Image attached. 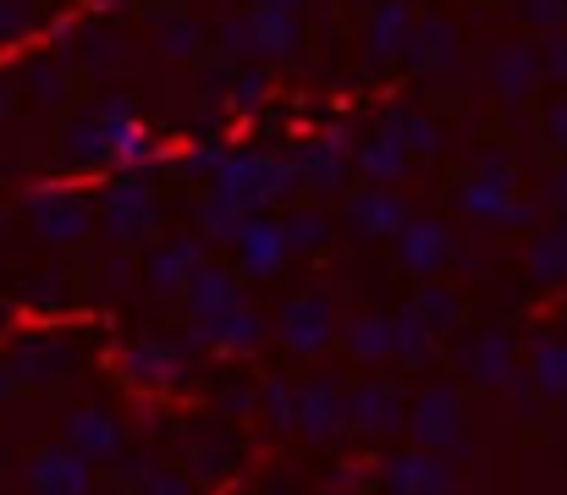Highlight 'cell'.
I'll return each instance as SVG.
<instances>
[{
    "label": "cell",
    "instance_id": "obj_25",
    "mask_svg": "<svg viewBox=\"0 0 567 495\" xmlns=\"http://www.w3.org/2000/svg\"><path fill=\"white\" fill-rule=\"evenodd\" d=\"M183 303H188L193 320H204V314H215V309H231V303H243V281L226 270V265H198L188 276V287H183Z\"/></svg>",
    "mask_w": 567,
    "mask_h": 495
},
{
    "label": "cell",
    "instance_id": "obj_33",
    "mask_svg": "<svg viewBox=\"0 0 567 495\" xmlns=\"http://www.w3.org/2000/svg\"><path fill=\"white\" fill-rule=\"evenodd\" d=\"M413 309L430 320V330H435V336H452V330L463 326V298H457L452 287H441L435 276H430V281L413 292Z\"/></svg>",
    "mask_w": 567,
    "mask_h": 495
},
{
    "label": "cell",
    "instance_id": "obj_6",
    "mask_svg": "<svg viewBox=\"0 0 567 495\" xmlns=\"http://www.w3.org/2000/svg\"><path fill=\"white\" fill-rule=\"evenodd\" d=\"M298 187L303 193H315V198H337V193H348V182H353V138H348V127H331V133H320L315 144H303L298 155Z\"/></svg>",
    "mask_w": 567,
    "mask_h": 495
},
{
    "label": "cell",
    "instance_id": "obj_26",
    "mask_svg": "<svg viewBox=\"0 0 567 495\" xmlns=\"http://www.w3.org/2000/svg\"><path fill=\"white\" fill-rule=\"evenodd\" d=\"M391 326H396V363H402V374H419V369H430L441 358V336L430 330V320L413 303H402L391 314Z\"/></svg>",
    "mask_w": 567,
    "mask_h": 495
},
{
    "label": "cell",
    "instance_id": "obj_39",
    "mask_svg": "<svg viewBox=\"0 0 567 495\" xmlns=\"http://www.w3.org/2000/svg\"><path fill=\"white\" fill-rule=\"evenodd\" d=\"M155 44H161V55H166V61H193V55H198V44H204V33H198V22H193V17H166V22H161V33H155Z\"/></svg>",
    "mask_w": 567,
    "mask_h": 495
},
{
    "label": "cell",
    "instance_id": "obj_15",
    "mask_svg": "<svg viewBox=\"0 0 567 495\" xmlns=\"http://www.w3.org/2000/svg\"><path fill=\"white\" fill-rule=\"evenodd\" d=\"M402 66H413V72H424V78H446V72H457V28L446 22V17H419L413 22V33H408V44H402Z\"/></svg>",
    "mask_w": 567,
    "mask_h": 495
},
{
    "label": "cell",
    "instance_id": "obj_7",
    "mask_svg": "<svg viewBox=\"0 0 567 495\" xmlns=\"http://www.w3.org/2000/svg\"><path fill=\"white\" fill-rule=\"evenodd\" d=\"M188 352H193V341L177 347V341H161V336H138V341L122 347V374L133 385H144V391H177V385H188V374H193Z\"/></svg>",
    "mask_w": 567,
    "mask_h": 495
},
{
    "label": "cell",
    "instance_id": "obj_40",
    "mask_svg": "<svg viewBox=\"0 0 567 495\" xmlns=\"http://www.w3.org/2000/svg\"><path fill=\"white\" fill-rule=\"evenodd\" d=\"M72 303V281L61 276V270H39L33 281H28V309L33 314H61Z\"/></svg>",
    "mask_w": 567,
    "mask_h": 495
},
{
    "label": "cell",
    "instance_id": "obj_14",
    "mask_svg": "<svg viewBox=\"0 0 567 495\" xmlns=\"http://www.w3.org/2000/svg\"><path fill=\"white\" fill-rule=\"evenodd\" d=\"M22 479H28V491H39V495H83L94 485V463L78 446L61 441V446L33 452L28 468H22Z\"/></svg>",
    "mask_w": 567,
    "mask_h": 495
},
{
    "label": "cell",
    "instance_id": "obj_42",
    "mask_svg": "<svg viewBox=\"0 0 567 495\" xmlns=\"http://www.w3.org/2000/svg\"><path fill=\"white\" fill-rule=\"evenodd\" d=\"M518 17H524L529 28L557 33V28H567V0H518Z\"/></svg>",
    "mask_w": 567,
    "mask_h": 495
},
{
    "label": "cell",
    "instance_id": "obj_37",
    "mask_svg": "<svg viewBox=\"0 0 567 495\" xmlns=\"http://www.w3.org/2000/svg\"><path fill=\"white\" fill-rule=\"evenodd\" d=\"M259 419H265L276 435L298 430V385H287V380H265V385H259Z\"/></svg>",
    "mask_w": 567,
    "mask_h": 495
},
{
    "label": "cell",
    "instance_id": "obj_21",
    "mask_svg": "<svg viewBox=\"0 0 567 495\" xmlns=\"http://www.w3.org/2000/svg\"><path fill=\"white\" fill-rule=\"evenodd\" d=\"M11 363H17V374H22V385H61L72 369H78V352H72V341L66 336H28L17 352H11Z\"/></svg>",
    "mask_w": 567,
    "mask_h": 495
},
{
    "label": "cell",
    "instance_id": "obj_34",
    "mask_svg": "<svg viewBox=\"0 0 567 495\" xmlns=\"http://www.w3.org/2000/svg\"><path fill=\"white\" fill-rule=\"evenodd\" d=\"M127 55H133L127 33H116V28H94V33H83V66H89L94 78L122 72V66H127Z\"/></svg>",
    "mask_w": 567,
    "mask_h": 495
},
{
    "label": "cell",
    "instance_id": "obj_1",
    "mask_svg": "<svg viewBox=\"0 0 567 495\" xmlns=\"http://www.w3.org/2000/svg\"><path fill=\"white\" fill-rule=\"evenodd\" d=\"M209 187H215L220 198L243 204L248 215H259V209H270V204H281V198H292V193H298V165L276 161V155L237 149V155H226V161H220V171L209 176Z\"/></svg>",
    "mask_w": 567,
    "mask_h": 495
},
{
    "label": "cell",
    "instance_id": "obj_31",
    "mask_svg": "<svg viewBox=\"0 0 567 495\" xmlns=\"http://www.w3.org/2000/svg\"><path fill=\"white\" fill-rule=\"evenodd\" d=\"M385 133H396L413 161H430V155H441V144H446L441 127H435L424 111H413V105H391V111H385Z\"/></svg>",
    "mask_w": 567,
    "mask_h": 495
},
{
    "label": "cell",
    "instance_id": "obj_13",
    "mask_svg": "<svg viewBox=\"0 0 567 495\" xmlns=\"http://www.w3.org/2000/svg\"><path fill=\"white\" fill-rule=\"evenodd\" d=\"M457 369L474 380V385H491V391H507L518 380V347L507 330H480L457 347Z\"/></svg>",
    "mask_w": 567,
    "mask_h": 495
},
{
    "label": "cell",
    "instance_id": "obj_20",
    "mask_svg": "<svg viewBox=\"0 0 567 495\" xmlns=\"http://www.w3.org/2000/svg\"><path fill=\"white\" fill-rule=\"evenodd\" d=\"M204 265V237L188 231V237H172L166 248H155L150 259H144V281H150V292H161V298H183V287H188V276Z\"/></svg>",
    "mask_w": 567,
    "mask_h": 495
},
{
    "label": "cell",
    "instance_id": "obj_50",
    "mask_svg": "<svg viewBox=\"0 0 567 495\" xmlns=\"http://www.w3.org/2000/svg\"><path fill=\"white\" fill-rule=\"evenodd\" d=\"M254 408H259V396H254L248 385H231V391H226V413H231V419H248Z\"/></svg>",
    "mask_w": 567,
    "mask_h": 495
},
{
    "label": "cell",
    "instance_id": "obj_2",
    "mask_svg": "<svg viewBox=\"0 0 567 495\" xmlns=\"http://www.w3.org/2000/svg\"><path fill=\"white\" fill-rule=\"evenodd\" d=\"M161 226V198L144 176H116L105 193H100V231L116 243V248H138L150 243V231Z\"/></svg>",
    "mask_w": 567,
    "mask_h": 495
},
{
    "label": "cell",
    "instance_id": "obj_18",
    "mask_svg": "<svg viewBox=\"0 0 567 495\" xmlns=\"http://www.w3.org/2000/svg\"><path fill=\"white\" fill-rule=\"evenodd\" d=\"M61 161L72 171H100V165H116V144H111V122L89 105L83 116H66L61 138H55Z\"/></svg>",
    "mask_w": 567,
    "mask_h": 495
},
{
    "label": "cell",
    "instance_id": "obj_5",
    "mask_svg": "<svg viewBox=\"0 0 567 495\" xmlns=\"http://www.w3.org/2000/svg\"><path fill=\"white\" fill-rule=\"evenodd\" d=\"M452 254H457V243H452L446 220H435V215H408L402 231L391 237V259H396V270L413 276V281L441 276V270L452 265Z\"/></svg>",
    "mask_w": 567,
    "mask_h": 495
},
{
    "label": "cell",
    "instance_id": "obj_52",
    "mask_svg": "<svg viewBox=\"0 0 567 495\" xmlns=\"http://www.w3.org/2000/svg\"><path fill=\"white\" fill-rule=\"evenodd\" d=\"M551 204H563V209H567V165L551 176Z\"/></svg>",
    "mask_w": 567,
    "mask_h": 495
},
{
    "label": "cell",
    "instance_id": "obj_11",
    "mask_svg": "<svg viewBox=\"0 0 567 495\" xmlns=\"http://www.w3.org/2000/svg\"><path fill=\"white\" fill-rule=\"evenodd\" d=\"M408 215H413V209L391 193V182H370V187L348 193V204H342L348 231H353V237H364V243H391V237L402 231V220H408Z\"/></svg>",
    "mask_w": 567,
    "mask_h": 495
},
{
    "label": "cell",
    "instance_id": "obj_27",
    "mask_svg": "<svg viewBox=\"0 0 567 495\" xmlns=\"http://www.w3.org/2000/svg\"><path fill=\"white\" fill-rule=\"evenodd\" d=\"M342 347L353 352V363H385V358H396V326H391V314L364 309V314L342 320Z\"/></svg>",
    "mask_w": 567,
    "mask_h": 495
},
{
    "label": "cell",
    "instance_id": "obj_10",
    "mask_svg": "<svg viewBox=\"0 0 567 495\" xmlns=\"http://www.w3.org/2000/svg\"><path fill=\"white\" fill-rule=\"evenodd\" d=\"M380 485L396 495H446L457 491V463L446 457V452H435V446H408V452H396V457H385V474H380Z\"/></svg>",
    "mask_w": 567,
    "mask_h": 495
},
{
    "label": "cell",
    "instance_id": "obj_16",
    "mask_svg": "<svg viewBox=\"0 0 567 495\" xmlns=\"http://www.w3.org/2000/svg\"><path fill=\"white\" fill-rule=\"evenodd\" d=\"M298 430H303L315 446H326V441H337V435L348 430V391H342L331 374L298 385Z\"/></svg>",
    "mask_w": 567,
    "mask_h": 495
},
{
    "label": "cell",
    "instance_id": "obj_49",
    "mask_svg": "<svg viewBox=\"0 0 567 495\" xmlns=\"http://www.w3.org/2000/svg\"><path fill=\"white\" fill-rule=\"evenodd\" d=\"M546 138H551V144L567 155V100H557V105L546 111Z\"/></svg>",
    "mask_w": 567,
    "mask_h": 495
},
{
    "label": "cell",
    "instance_id": "obj_38",
    "mask_svg": "<svg viewBox=\"0 0 567 495\" xmlns=\"http://www.w3.org/2000/svg\"><path fill=\"white\" fill-rule=\"evenodd\" d=\"M215 50H220L231 66L259 61V55H254V22H248V11H231V17L215 22Z\"/></svg>",
    "mask_w": 567,
    "mask_h": 495
},
{
    "label": "cell",
    "instance_id": "obj_9",
    "mask_svg": "<svg viewBox=\"0 0 567 495\" xmlns=\"http://www.w3.org/2000/svg\"><path fill=\"white\" fill-rule=\"evenodd\" d=\"M276 336H281V347H287V352L315 358V352H326V347L342 336V326H337V309H331V298H326V292H303V298L281 303Z\"/></svg>",
    "mask_w": 567,
    "mask_h": 495
},
{
    "label": "cell",
    "instance_id": "obj_24",
    "mask_svg": "<svg viewBox=\"0 0 567 495\" xmlns=\"http://www.w3.org/2000/svg\"><path fill=\"white\" fill-rule=\"evenodd\" d=\"M248 22H254V55L259 61H287L303 44L298 6H248Z\"/></svg>",
    "mask_w": 567,
    "mask_h": 495
},
{
    "label": "cell",
    "instance_id": "obj_22",
    "mask_svg": "<svg viewBox=\"0 0 567 495\" xmlns=\"http://www.w3.org/2000/svg\"><path fill=\"white\" fill-rule=\"evenodd\" d=\"M66 446H78L94 468L122 457V424L111 408H72L66 413Z\"/></svg>",
    "mask_w": 567,
    "mask_h": 495
},
{
    "label": "cell",
    "instance_id": "obj_54",
    "mask_svg": "<svg viewBox=\"0 0 567 495\" xmlns=\"http://www.w3.org/2000/svg\"><path fill=\"white\" fill-rule=\"evenodd\" d=\"M248 6H303V0H248Z\"/></svg>",
    "mask_w": 567,
    "mask_h": 495
},
{
    "label": "cell",
    "instance_id": "obj_43",
    "mask_svg": "<svg viewBox=\"0 0 567 495\" xmlns=\"http://www.w3.org/2000/svg\"><path fill=\"white\" fill-rule=\"evenodd\" d=\"M28 28H33L28 0H0V50H6V44H22Z\"/></svg>",
    "mask_w": 567,
    "mask_h": 495
},
{
    "label": "cell",
    "instance_id": "obj_23",
    "mask_svg": "<svg viewBox=\"0 0 567 495\" xmlns=\"http://www.w3.org/2000/svg\"><path fill=\"white\" fill-rule=\"evenodd\" d=\"M413 22H419L413 0H375V11H370V28H364L370 66H391V61H402V44H408Z\"/></svg>",
    "mask_w": 567,
    "mask_h": 495
},
{
    "label": "cell",
    "instance_id": "obj_12",
    "mask_svg": "<svg viewBox=\"0 0 567 495\" xmlns=\"http://www.w3.org/2000/svg\"><path fill=\"white\" fill-rule=\"evenodd\" d=\"M231 248H237V270H243L248 281H276V276H281V265L292 259L281 220H270L265 209L243 220V231H237V243H231Z\"/></svg>",
    "mask_w": 567,
    "mask_h": 495
},
{
    "label": "cell",
    "instance_id": "obj_45",
    "mask_svg": "<svg viewBox=\"0 0 567 495\" xmlns=\"http://www.w3.org/2000/svg\"><path fill=\"white\" fill-rule=\"evenodd\" d=\"M220 161H226V149H220V144H193L188 155H183V176H193V182H209V176L220 171Z\"/></svg>",
    "mask_w": 567,
    "mask_h": 495
},
{
    "label": "cell",
    "instance_id": "obj_30",
    "mask_svg": "<svg viewBox=\"0 0 567 495\" xmlns=\"http://www.w3.org/2000/svg\"><path fill=\"white\" fill-rule=\"evenodd\" d=\"M457 209L463 215H474V220H502L507 215V204H513V182H496V176H480V171H468L463 182H457Z\"/></svg>",
    "mask_w": 567,
    "mask_h": 495
},
{
    "label": "cell",
    "instance_id": "obj_35",
    "mask_svg": "<svg viewBox=\"0 0 567 495\" xmlns=\"http://www.w3.org/2000/svg\"><path fill=\"white\" fill-rule=\"evenodd\" d=\"M22 89H28V100H33L39 111H55V105H66V72H61V61H50V55H33V61L22 66Z\"/></svg>",
    "mask_w": 567,
    "mask_h": 495
},
{
    "label": "cell",
    "instance_id": "obj_19",
    "mask_svg": "<svg viewBox=\"0 0 567 495\" xmlns=\"http://www.w3.org/2000/svg\"><path fill=\"white\" fill-rule=\"evenodd\" d=\"M485 72H491L496 100L524 105V100L535 94V78H540V50L524 44V39H507V44H496V50L485 55Z\"/></svg>",
    "mask_w": 567,
    "mask_h": 495
},
{
    "label": "cell",
    "instance_id": "obj_29",
    "mask_svg": "<svg viewBox=\"0 0 567 495\" xmlns=\"http://www.w3.org/2000/svg\"><path fill=\"white\" fill-rule=\"evenodd\" d=\"M243 220H248V209H243V204H231V198H220L215 187L193 204V231H198L204 243H215V248H231V243H237V231H243Z\"/></svg>",
    "mask_w": 567,
    "mask_h": 495
},
{
    "label": "cell",
    "instance_id": "obj_41",
    "mask_svg": "<svg viewBox=\"0 0 567 495\" xmlns=\"http://www.w3.org/2000/svg\"><path fill=\"white\" fill-rule=\"evenodd\" d=\"M265 89H270V72H259V66L243 61L237 78H231V100H226V105H231V111H254V105L265 100Z\"/></svg>",
    "mask_w": 567,
    "mask_h": 495
},
{
    "label": "cell",
    "instance_id": "obj_53",
    "mask_svg": "<svg viewBox=\"0 0 567 495\" xmlns=\"http://www.w3.org/2000/svg\"><path fill=\"white\" fill-rule=\"evenodd\" d=\"M6 116H11V89L0 83V122H6Z\"/></svg>",
    "mask_w": 567,
    "mask_h": 495
},
{
    "label": "cell",
    "instance_id": "obj_8",
    "mask_svg": "<svg viewBox=\"0 0 567 495\" xmlns=\"http://www.w3.org/2000/svg\"><path fill=\"white\" fill-rule=\"evenodd\" d=\"M348 430L370 435V441H385L396 430H408V391L391 380V374H375V380H359L348 391Z\"/></svg>",
    "mask_w": 567,
    "mask_h": 495
},
{
    "label": "cell",
    "instance_id": "obj_44",
    "mask_svg": "<svg viewBox=\"0 0 567 495\" xmlns=\"http://www.w3.org/2000/svg\"><path fill=\"white\" fill-rule=\"evenodd\" d=\"M231 446L226 441H209V446H198L193 452V468H198V479H220V474H231Z\"/></svg>",
    "mask_w": 567,
    "mask_h": 495
},
{
    "label": "cell",
    "instance_id": "obj_55",
    "mask_svg": "<svg viewBox=\"0 0 567 495\" xmlns=\"http://www.w3.org/2000/svg\"><path fill=\"white\" fill-rule=\"evenodd\" d=\"M0 226H6V215H0Z\"/></svg>",
    "mask_w": 567,
    "mask_h": 495
},
{
    "label": "cell",
    "instance_id": "obj_47",
    "mask_svg": "<svg viewBox=\"0 0 567 495\" xmlns=\"http://www.w3.org/2000/svg\"><path fill=\"white\" fill-rule=\"evenodd\" d=\"M138 491H155V495H188V491H193V479H188V474H172V468H161V463H155V468L144 474V485H138Z\"/></svg>",
    "mask_w": 567,
    "mask_h": 495
},
{
    "label": "cell",
    "instance_id": "obj_36",
    "mask_svg": "<svg viewBox=\"0 0 567 495\" xmlns=\"http://www.w3.org/2000/svg\"><path fill=\"white\" fill-rule=\"evenodd\" d=\"M281 231H287V248L292 254H320L331 243V215L326 209H292L281 220Z\"/></svg>",
    "mask_w": 567,
    "mask_h": 495
},
{
    "label": "cell",
    "instance_id": "obj_17",
    "mask_svg": "<svg viewBox=\"0 0 567 495\" xmlns=\"http://www.w3.org/2000/svg\"><path fill=\"white\" fill-rule=\"evenodd\" d=\"M188 341L193 347H215V352H259L265 320H259L248 303H231V309H215V314L193 320Z\"/></svg>",
    "mask_w": 567,
    "mask_h": 495
},
{
    "label": "cell",
    "instance_id": "obj_28",
    "mask_svg": "<svg viewBox=\"0 0 567 495\" xmlns=\"http://www.w3.org/2000/svg\"><path fill=\"white\" fill-rule=\"evenodd\" d=\"M408 149H402V138L396 133H370L364 144H353V165H359V176L364 182H402V171H408Z\"/></svg>",
    "mask_w": 567,
    "mask_h": 495
},
{
    "label": "cell",
    "instance_id": "obj_48",
    "mask_svg": "<svg viewBox=\"0 0 567 495\" xmlns=\"http://www.w3.org/2000/svg\"><path fill=\"white\" fill-rule=\"evenodd\" d=\"M133 270H138V265L127 259V248H116V254L105 259V270H100V281H105V292H122V287L133 281Z\"/></svg>",
    "mask_w": 567,
    "mask_h": 495
},
{
    "label": "cell",
    "instance_id": "obj_4",
    "mask_svg": "<svg viewBox=\"0 0 567 495\" xmlns=\"http://www.w3.org/2000/svg\"><path fill=\"white\" fill-rule=\"evenodd\" d=\"M22 209H28V220H33V237L50 243V248H78V243H89V231H94V209H89V198L72 193V187H33V193L22 198Z\"/></svg>",
    "mask_w": 567,
    "mask_h": 495
},
{
    "label": "cell",
    "instance_id": "obj_51",
    "mask_svg": "<svg viewBox=\"0 0 567 495\" xmlns=\"http://www.w3.org/2000/svg\"><path fill=\"white\" fill-rule=\"evenodd\" d=\"M22 391V374H17V363L11 358H0V402H11Z\"/></svg>",
    "mask_w": 567,
    "mask_h": 495
},
{
    "label": "cell",
    "instance_id": "obj_3",
    "mask_svg": "<svg viewBox=\"0 0 567 495\" xmlns=\"http://www.w3.org/2000/svg\"><path fill=\"white\" fill-rule=\"evenodd\" d=\"M463 424H468V413H463V391H457V385H430V391H419V396L408 402V435H413L419 446L446 452L452 463L468 457Z\"/></svg>",
    "mask_w": 567,
    "mask_h": 495
},
{
    "label": "cell",
    "instance_id": "obj_46",
    "mask_svg": "<svg viewBox=\"0 0 567 495\" xmlns=\"http://www.w3.org/2000/svg\"><path fill=\"white\" fill-rule=\"evenodd\" d=\"M540 78L567 83V28H557V33L546 39V50H540Z\"/></svg>",
    "mask_w": 567,
    "mask_h": 495
},
{
    "label": "cell",
    "instance_id": "obj_32",
    "mask_svg": "<svg viewBox=\"0 0 567 495\" xmlns=\"http://www.w3.org/2000/svg\"><path fill=\"white\" fill-rule=\"evenodd\" d=\"M529 380H535L540 396H567V341L563 336L535 341V352H529Z\"/></svg>",
    "mask_w": 567,
    "mask_h": 495
}]
</instances>
